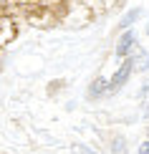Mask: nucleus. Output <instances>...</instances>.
I'll return each instance as SVG.
<instances>
[{
  "mask_svg": "<svg viewBox=\"0 0 149 154\" xmlns=\"http://www.w3.org/2000/svg\"><path fill=\"white\" fill-rule=\"evenodd\" d=\"M134 56H129V58H124V63H121V68L116 71L114 76H111V81H109V86H106V94H114V91H119L121 86L126 83V79L132 76V71H134Z\"/></svg>",
  "mask_w": 149,
  "mask_h": 154,
  "instance_id": "f257e3e1",
  "label": "nucleus"
},
{
  "mask_svg": "<svg viewBox=\"0 0 149 154\" xmlns=\"http://www.w3.org/2000/svg\"><path fill=\"white\" fill-rule=\"evenodd\" d=\"M134 43H137V38H134V30H126V33L121 35L119 46H116V56H119V58H129V53H132Z\"/></svg>",
  "mask_w": 149,
  "mask_h": 154,
  "instance_id": "f03ea898",
  "label": "nucleus"
},
{
  "mask_svg": "<svg viewBox=\"0 0 149 154\" xmlns=\"http://www.w3.org/2000/svg\"><path fill=\"white\" fill-rule=\"evenodd\" d=\"M139 13H141L139 8H134V10H129L126 15H124V20H121L119 25H121V28H129V25H132V23H134V20H137V18H139Z\"/></svg>",
  "mask_w": 149,
  "mask_h": 154,
  "instance_id": "7ed1b4c3",
  "label": "nucleus"
},
{
  "mask_svg": "<svg viewBox=\"0 0 149 154\" xmlns=\"http://www.w3.org/2000/svg\"><path fill=\"white\" fill-rule=\"evenodd\" d=\"M139 154H149V142H144V144L139 146Z\"/></svg>",
  "mask_w": 149,
  "mask_h": 154,
  "instance_id": "20e7f679",
  "label": "nucleus"
}]
</instances>
